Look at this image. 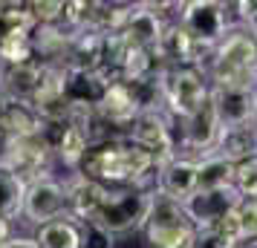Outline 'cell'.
<instances>
[{"mask_svg": "<svg viewBox=\"0 0 257 248\" xmlns=\"http://www.w3.org/2000/svg\"><path fill=\"white\" fill-rule=\"evenodd\" d=\"M9 239H12V228H9V219H3V216H0V248L6 245Z\"/></svg>", "mask_w": 257, "mask_h": 248, "instance_id": "d6a6232c", "label": "cell"}, {"mask_svg": "<svg viewBox=\"0 0 257 248\" xmlns=\"http://www.w3.org/2000/svg\"><path fill=\"white\" fill-rule=\"evenodd\" d=\"M197 176H199V159L191 156H176L168 165L159 167L156 173V185H153V196H162L171 202H182L197 193Z\"/></svg>", "mask_w": 257, "mask_h": 248, "instance_id": "5bb4252c", "label": "cell"}, {"mask_svg": "<svg viewBox=\"0 0 257 248\" xmlns=\"http://www.w3.org/2000/svg\"><path fill=\"white\" fill-rule=\"evenodd\" d=\"M153 52H156V58H159V64L165 70H176V67H199V70H205L214 49L194 41L179 24H168L159 47Z\"/></svg>", "mask_w": 257, "mask_h": 248, "instance_id": "7c38bea8", "label": "cell"}, {"mask_svg": "<svg viewBox=\"0 0 257 248\" xmlns=\"http://www.w3.org/2000/svg\"><path fill=\"white\" fill-rule=\"evenodd\" d=\"M162 95L165 113L174 121H182V118L194 116L211 98V81L205 70H199V67H176V70L165 72Z\"/></svg>", "mask_w": 257, "mask_h": 248, "instance_id": "277c9868", "label": "cell"}, {"mask_svg": "<svg viewBox=\"0 0 257 248\" xmlns=\"http://www.w3.org/2000/svg\"><path fill=\"white\" fill-rule=\"evenodd\" d=\"M127 142H133L136 147L148 150L156 159V167L168 165L171 159L179 156L176 147V133H174V118L168 116L165 110H148L142 113L133 127L127 133Z\"/></svg>", "mask_w": 257, "mask_h": 248, "instance_id": "ba28073f", "label": "cell"}, {"mask_svg": "<svg viewBox=\"0 0 257 248\" xmlns=\"http://www.w3.org/2000/svg\"><path fill=\"white\" fill-rule=\"evenodd\" d=\"M153 190H142V188H118L110 190L104 208L95 216V228L107 231L110 236L116 234H130V231H139L145 228L148 216L153 208Z\"/></svg>", "mask_w": 257, "mask_h": 248, "instance_id": "3957f363", "label": "cell"}, {"mask_svg": "<svg viewBox=\"0 0 257 248\" xmlns=\"http://www.w3.org/2000/svg\"><path fill=\"white\" fill-rule=\"evenodd\" d=\"M35 239L41 248H84L81 222L72 219V216H61L55 222L41 225Z\"/></svg>", "mask_w": 257, "mask_h": 248, "instance_id": "603a6c76", "label": "cell"}, {"mask_svg": "<svg viewBox=\"0 0 257 248\" xmlns=\"http://www.w3.org/2000/svg\"><path fill=\"white\" fill-rule=\"evenodd\" d=\"M211 156H222V159H228L231 165H240V162L254 159L257 156V124L222 130L220 142H217V147H214Z\"/></svg>", "mask_w": 257, "mask_h": 248, "instance_id": "7402d4cb", "label": "cell"}, {"mask_svg": "<svg viewBox=\"0 0 257 248\" xmlns=\"http://www.w3.org/2000/svg\"><path fill=\"white\" fill-rule=\"evenodd\" d=\"M222 124L214 107H211V98L199 107L194 116H188L179 121V136H176V147H182L191 153V159H202V156H211L214 147L220 142Z\"/></svg>", "mask_w": 257, "mask_h": 248, "instance_id": "30bf717a", "label": "cell"}, {"mask_svg": "<svg viewBox=\"0 0 257 248\" xmlns=\"http://www.w3.org/2000/svg\"><path fill=\"white\" fill-rule=\"evenodd\" d=\"M78 173L87 179H95L101 185H124V188L153 190L156 185V159L148 150L136 147L127 139H110L95 142L84 156V165Z\"/></svg>", "mask_w": 257, "mask_h": 248, "instance_id": "6da1fadb", "label": "cell"}, {"mask_svg": "<svg viewBox=\"0 0 257 248\" xmlns=\"http://www.w3.org/2000/svg\"><path fill=\"white\" fill-rule=\"evenodd\" d=\"M234 185V165L222 156H202L199 159L197 190H220Z\"/></svg>", "mask_w": 257, "mask_h": 248, "instance_id": "d4e9b609", "label": "cell"}, {"mask_svg": "<svg viewBox=\"0 0 257 248\" xmlns=\"http://www.w3.org/2000/svg\"><path fill=\"white\" fill-rule=\"evenodd\" d=\"M237 219H240V236L245 245L257 242V199H243L237 208Z\"/></svg>", "mask_w": 257, "mask_h": 248, "instance_id": "f1b7e54d", "label": "cell"}, {"mask_svg": "<svg viewBox=\"0 0 257 248\" xmlns=\"http://www.w3.org/2000/svg\"><path fill=\"white\" fill-rule=\"evenodd\" d=\"M165 29H168V21L153 9L151 3H133V12H130L121 35L127 38V44H133V47L156 49Z\"/></svg>", "mask_w": 257, "mask_h": 248, "instance_id": "d6986e66", "label": "cell"}, {"mask_svg": "<svg viewBox=\"0 0 257 248\" xmlns=\"http://www.w3.org/2000/svg\"><path fill=\"white\" fill-rule=\"evenodd\" d=\"M52 156L55 153H52L44 133L41 136H21V139H3L0 142V162L9 170H15L26 185L49 176Z\"/></svg>", "mask_w": 257, "mask_h": 248, "instance_id": "8992f818", "label": "cell"}, {"mask_svg": "<svg viewBox=\"0 0 257 248\" xmlns=\"http://www.w3.org/2000/svg\"><path fill=\"white\" fill-rule=\"evenodd\" d=\"M205 75H208L211 87L257 90V38L245 26H231L211 52Z\"/></svg>", "mask_w": 257, "mask_h": 248, "instance_id": "7a4b0ae2", "label": "cell"}, {"mask_svg": "<svg viewBox=\"0 0 257 248\" xmlns=\"http://www.w3.org/2000/svg\"><path fill=\"white\" fill-rule=\"evenodd\" d=\"M47 130V121L41 118L32 101L0 98V136L21 139V136H41Z\"/></svg>", "mask_w": 257, "mask_h": 248, "instance_id": "ac0fdd59", "label": "cell"}, {"mask_svg": "<svg viewBox=\"0 0 257 248\" xmlns=\"http://www.w3.org/2000/svg\"><path fill=\"white\" fill-rule=\"evenodd\" d=\"M142 231H145V239L151 242V248H191L194 234H197L185 208L179 202L162 199V196L153 199L151 216Z\"/></svg>", "mask_w": 257, "mask_h": 248, "instance_id": "5b68a950", "label": "cell"}, {"mask_svg": "<svg viewBox=\"0 0 257 248\" xmlns=\"http://www.w3.org/2000/svg\"><path fill=\"white\" fill-rule=\"evenodd\" d=\"M47 136L49 147H52V153L58 159L64 167H70L72 173H78L84 165V156L90 150V136L87 130H81L78 124H70V121H64V124H47Z\"/></svg>", "mask_w": 257, "mask_h": 248, "instance_id": "9a60e30c", "label": "cell"}, {"mask_svg": "<svg viewBox=\"0 0 257 248\" xmlns=\"http://www.w3.org/2000/svg\"><path fill=\"white\" fill-rule=\"evenodd\" d=\"M191 248H237V245L231 239H225L217 228H197Z\"/></svg>", "mask_w": 257, "mask_h": 248, "instance_id": "f546056e", "label": "cell"}, {"mask_svg": "<svg viewBox=\"0 0 257 248\" xmlns=\"http://www.w3.org/2000/svg\"><path fill=\"white\" fill-rule=\"evenodd\" d=\"M251 248H257V242H254V245H251Z\"/></svg>", "mask_w": 257, "mask_h": 248, "instance_id": "836d02e7", "label": "cell"}, {"mask_svg": "<svg viewBox=\"0 0 257 248\" xmlns=\"http://www.w3.org/2000/svg\"><path fill=\"white\" fill-rule=\"evenodd\" d=\"M228 12H231V3H220V0H188V3L179 6V21L176 24L182 26L194 41H199L202 47L214 49L225 38V32L231 29Z\"/></svg>", "mask_w": 257, "mask_h": 248, "instance_id": "52a82bcc", "label": "cell"}, {"mask_svg": "<svg viewBox=\"0 0 257 248\" xmlns=\"http://www.w3.org/2000/svg\"><path fill=\"white\" fill-rule=\"evenodd\" d=\"M64 188H67V199H70V216L84 225L95 222L98 211L104 208L107 196H110L107 185L95 182V179H87L84 173H75L70 182H64Z\"/></svg>", "mask_w": 257, "mask_h": 248, "instance_id": "2e32d148", "label": "cell"}, {"mask_svg": "<svg viewBox=\"0 0 257 248\" xmlns=\"http://www.w3.org/2000/svg\"><path fill=\"white\" fill-rule=\"evenodd\" d=\"M26 9L35 18V26H52V24H64L67 3L64 0H35V3H26Z\"/></svg>", "mask_w": 257, "mask_h": 248, "instance_id": "4316f807", "label": "cell"}, {"mask_svg": "<svg viewBox=\"0 0 257 248\" xmlns=\"http://www.w3.org/2000/svg\"><path fill=\"white\" fill-rule=\"evenodd\" d=\"M29 61H38L35 47H32V32H9L0 38V67H18Z\"/></svg>", "mask_w": 257, "mask_h": 248, "instance_id": "484cf974", "label": "cell"}, {"mask_svg": "<svg viewBox=\"0 0 257 248\" xmlns=\"http://www.w3.org/2000/svg\"><path fill=\"white\" fill-rule=\"evenodd\" d=\"M44 78V64L29 61L18 67H0V98H18V101H32Z\"/></svg>", "mask_w": 257, "mask_h": 248, "instance_id": "ffe728a7", "label": "cell"}, {"mask_svg": "<svg viewBox=\"0 0 257 248\" xmlns=\"http://www.w3.org/2000/svg\"><path fill=\"white\" fill-rule=\"evenodd\" d=\"M243 202L240 190L234 188H220V190H197L194 196H188L182 202L188 219L194 222V228H217V225L237 211V205Z\"/></svg>", "mask_w": 257, "mask_h": 248, "instance_id": "4fadbf2b", "label": "cell"}, {"mask_svg": "<svg viewBox=\"0 0 257 248\" xmlns=\"http://www.w3.org/2000/svg\"><path fill=\"white\" fill-rule=\"evenodd\" d=\"M24 199H26V182L0 162V216L3 219L21 216L24 213Z\"/></svg>", "mask_w": 257, "mask_h": 248, "instance_id": "cb8c5ba5", "label": "cell"}, {"mask_svg": "<svg viewBox=\"0 0 257 248\" xmlns=\"http://www.w3.org/2000/svg\"><path fill=\"white\" fill-rule=\"evenodd\" d=\"M0 142H3V136H0Z\"/></svg>", "mask_w": 257, "mask_h": 248, "instance_id": "e575fe53", "label": "cell"}, {"mask_svg": "<svg viewBox=\"0 0 257 248\" xmlns=\"http://www.w3.org/2000/svg\"><path fill=\"white\" fill-rule=\"evenodd\" d=\"M3 248H41L35 236H12Z\"/></svg>", "mask_w": 257, "mask_h": 248, "instance_id": "1f68e13d", "label": "cell"}, {"mask_svg": "<svg viewBox=\"0 0 257 248\" xmlns=\"http://www.w3.org/2000/svg\"><path fill=\"white\" fill-rule=\"evenodd\" d=\"M110 75H90V72H70L64 75V93L72 107H98Z\"/></svg>", "mask_w": 257, "mask_h": 248, "instance_id": "44dd1931", "label": "cell"}, {"mask_svg": "<svg viewBox=\"0 0 257 248\" xmlns=\"http://www.w3.org/2000/svg\"><path fill=\"white\" fill-rule=\"evenodd\" d=\"M231 9H237L240 26H245L257 38V0H240V3H231Z\"/></svg>", "mask_w": 257, "mask_h": 248, "instance_id": "4dcf8cb0", "label": "cell"}, {"mask_svg": "<svg viewBox=\"0 0 257 248\" xmlns=\"http://www.w3.org/2000/svg\"><path fill=\"white\" fill-rule=\"evenodd\" d=\"M234 188L240 190L243 199H257V156L234 165Z\"/></svg>", "mask_w": 257, "mask_h": 248, "instance_id": "83f0119b", "label": "cell"}, {"mask_svg": "<svg viewBox=\"0 0 257 248\" xmlns=\"http://www.w3.org/2000/svg\"><path fill=\"white\" fill-rule=\"evenodd\" d=\"M21 216H26V222L38 225V228L47 222H55L61 216H70V199H67L64 182L47 176L26 185V199Z\"/></svg>", "mask_w": 257, "mask_h": 248, "instance_id": "9c48e42d", "label": "cell"}, {"mask_svg": "<svg viewBox=\"0 0 257 248\" xmlns=\"http://www.w3.org/2000/svg\"><path fill=\"white\" fill-rule=\"evenodd\" d=\"M64 70L107 75L104 72V35L93 32V29L72 32V44L67 49V58H64Z\"/></svg>", "mask_w": 257, "mask_h": 248, "instance_id": "e0dca14e", "label": "cell"}, {"mask_svg": "<svg viewBox=\"0 0 257 248\" xmlns=\"http://www.w3.org/2000/svg\"><path fill=\"white\" fill-rule=\"evenodd\" d=\"M211 107L222 130L257 124V90L251 87H211Z\"/></svg>", "mask_w": 257, "mask_h": 248, "instance_id": "8fae6325", "label": "cell"}]
</instances>
